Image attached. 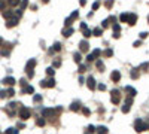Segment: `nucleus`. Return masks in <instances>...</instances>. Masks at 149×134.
<instances>
[{"mask_svg": "<svg viewBox=\"0 0 149 134\" xmlns=\"http://www.w3.org/2000/svg\"><path fill=\"white\" fill-rule=\"evenodd\" d=\"M6 95H7V97H14V95H15V91H14V88H9V89H6Z\"/></svg>", "mask_w": 149, "mask_h": 134, "instance_id": "obj_35", "label": "nucleus"}, {"mask_svg": "<svg viewBox=\"0 0 149 134\" xmlns=\"http://www.w3.org/2000/svg\"><path fill=\"white\" fill-rule=\"evenodd\" d=\"M110 79L113 80V82H119V79H121V73L118 70H113L112 71V75H110Z\"/></svg>", "mask_w": 149, "mask_h": 134, "instance_id": "obj_12", "label": "nucleus"}, {"mask_svg": "<svg viewBox=\"0 0 149 134\" xmlns=\"http://www.w3.org/2000/svg\"><path fill=\"white\" fill-rule=\"evenodd\" d=\"M42 2H43V3H48V2H49V0H42Z\"/></svg>", "mask_w": 149, "mask_h": 134, "instance_id": "obj_58", "label": "nucleus"}, {"mask_svg": "<svg viewBox=\"0 0 149 134\" xmlns=\"http://www.w3.org/2000/svg\"><path fill=\"white\" fill-rule=\"evenodd\" d=\"M134 130H136L137 133H142V131L148 130V125H146L142 119H137V121L134 122Z\"/></svg>", "mask_w": 149, "mask_h": 134, "instance_id": "obj_3", "label": "nucleus"}, {"mask_svg": "<svg viewBox=\"0 0 149 134\" xmlns=\"http://www.w3.org/2000/svg\"><path fill=\"white\" fill-rule=\"evenodd\" d=\"M18 115H20V118H21L22 121H27V119L30 118L31 112H30V109H28V107L21 106V107H20V112H18Z\"/></svg>", "mask_w": 149, "mask_h": 134, "instance_id": "obj_2", "label": "nucleus"}, {"mask_svg": "<svg viewBox=\"0 0 149 134\" xmlns=\"http://www.w3.org/2000/svg\"><path fill=\"white\" fill-rule=\"evenodd\" d=\"M104 5H106V7H107V9H110V7H112V5H113V0H107V2L104 3Z\"/></svg>", "mask_w": 149, "mask_h": 134, "instance_id": "obj_47", "label": "nucleus"}, {"mask_svg": "<svg viewBox=\"0 0 149 134\" xmlns=\"http://www.w3.org/2000/svg\"><path fill=\"white\" fill-rule=\"evenodd\" d=\"M91 34H92V31H91V30H88V28L84 30V36H85V37H91Z\"/></svg>", "mask_w": 149, "mask_h": 134, "instance_id": "obj_42", "label": "nucleus"}, {"mask_svg": "<svg viewBox=\"0 0 149 134\" xmlns=\"http://www.w3.org/2000/svg\"><path fill=\"white\" fill-rule=\"evenodd\" d=\"M81 30H82V31H84V30H86V24H85V22H82V24H81Z\"/></svg>", "mask_w": 149, "mask_h": 134, "instance_id": "obj_54", "label": "nucleus"}, {"mask_svg": "<svg viewBox=\"0 0 149 134\" xmlns=\"http://www.w3.org/2000/svg\"><path fill=\"white\" fill-rule=\"evenodd\" d=\"M119 36H121L119 33H113V37H115V39H119Z\"/></svg>", "mask_w": 149, "mask_h": 134, "instance_id": "obj_55", "label": "nucleus"}, {"mask_svg": "<svg viewBox=\"0 0 149 134\" xmlns=\"http://www.w3.org/2000/svg\"><path fill=\"white\" fill-rule=\"evenodd\" d=\"M73 60H75V63H78V64H79V63L82 61V55L79 52H75V55H73Z\"/></svg>", "mask_w": 149, "mask_h": 134, "instance_id": "obj_25", "label": "nucleus"}, {"mask_svg": "<svg viewBox=\"0 0 149 134\" xmlns=\"http://www.w3.org/2000/svg\"><path fill=\"white\" fill-rule=\"evenodd\" d=\"M46 75H48L49 78H52V76L55 75V69H54V67H48V69H46Z\"/></svg>", "mask_w": 149, "mask_h": 134, "instance_id": "obj_27", "label": "nucleus"}, {"mask_svg": "<svg viewBox=\"0 0 149 134\" xmlns=\"http://www.w3.org/2000/svg\"><path fill=\"white\" fill-rule=\"evenodd\" d=\"M86 5V0H81V6H85Z\"/></svg>", "mask_w": 149, "mask_h": 134, "instance_id": "obj_56", "label": "nucleus"}, {"mask_svg": "<svg viewBox=\"0 0 149 134\" xmlns=\"http://www.w3.org/2000/svg\"><path fill=\"white\" fill-rule=\"evenodd\" d=\"M20 85L25 88V86H27V80H25V79H21V80H20Z\"/></svg>", "mask_w": 149, "mask_h": 134, "instance_id": "obj_50", "label": "nucleus"}, {"mask_svg": "<svg viewBox=\"0 0 149 134\" xmlns=\"http://www.w3.org/2000/svg\"><path fill=\"white\" fill-rule=\"evenodd\" d=\"M130 76H131V79H139V76H140L139 69H133V70H131V73H130Z\"/></svg>", "mask_w": 149, "mask_h": 134, "instance_id": "obj_21", "label": "nucleus"}, {"mask_svg": "<svg viewBox=\"0 0 149 134\" xmlns=\"http://www.w3.org/2000/svg\"><path fill=\"white\" fill-rule=\"evenodd\" d=\"M22 92L24 94H34V88L31 85H27L25 88H22Z\"/></svg>", "mask_w": 149, "mask_h": 134, "instance_id": "obj_19", "label": "nucleus"}, {"mask_svg": "<svg viewBox=\"0 0 149 134\" xmlns=\"http://www.w3.org/2000/svg\"><path fill=\"white\" fill-rule=\"evenodd\" d=\"M3 16L6 18V20H11V18H14V16H15V14H14L12 11H7V12L5 11V12H3Z\"/></svg>", "mask_w": 149, "mask_h": 134, "instance_id": "obj_23", "label": "nucleus"}, {"mask_svg": "<svg viewBox=\"0 0 149 134\" xmlns=\"http://www.w3.org/2000/svg\"><path fill=\"white\" fill-rule=\"evenodd\" d=\"M148 130H149V124H148Z\"/></svg>", "mask_w": 149, "mask_h": 134, "instance_id": "obj_60", "label": "nucleus"}, {"mask_svg": "<svg viewBox=\"0 0 149 134\" xmlns=\"http://www.w3.org/2000/svg\"><path fill=\"white\" fill-rule=\"evenodd\" d=\"M55 115V109H49V107H46V109H42V116L43 118H51V116Z\"/></svg>", "mask_w": 149, "mask_h": 134, "instance_id": "obj_8", "label": "nucleus"}, {"mask_svg": "<svg viewBox=\"0 0 149 134\" xmlns=\"http://www.w3.org/2000/svg\"><path fill=\"white\" fill-rule=\"evenodd\" d=\"M148 67H149V63H143V64L140 66V70H148Z\"/></svg>", "mask_w": 149, "mask_h": 134, "instance_id": "obj_46", "label": "nucleus"}, {"mask_svg": "<svg viewBox=\"0 0 149 134\" xmlns=\"http://www.w3.org/2000/svg\"><path fill=\"white\" fill-rule=\"evenodd\" d=\"M88 46H90V45H88V42H86V40H82V42L79 43V48H81L82 52H86V51H88Z\"/></svg>", "mask_w": 149, "mask_h": 134, "instance_id": "obj_18", "label": "nucleus"}, {"mask_svg": "<svg viewBox=\"0 0 149 134\" xmlns=\"http://www.w3.org/2000/svg\"><path fill=\"white\" fill-rule=\"evenodd\" d=\"M112 28H113V33H119V31H121V25H119L118 22H115Z\"/></svg>", "mask_w": 149, "mask_h": 134, "instance_id": "obj_30", "label": "nucleus"}, {"mask_svg": "<svg viewBox=\"0 0 149 134\" xmlns=\"http://www.w3.org/2000/svg\"><path fill=\"white\" fill-rule=\"evenodd\" d=\"M5 134H18V130H15V128H7L5 131Z\"/></svg>", "mask_w": 149, "mask_h": 134, "instance_id": "obj_32", "label": "nucleus"}, {"mask_svg": "<svg viewBox=\"0 0 149 134\" xmlns=\"http://www.w3.org/2000/svg\"><path fill=\"white\" fill-rule=\"evenodd\" d=\"M121 100V92L118 91V89H112V92H110V101L113 104H118Z\"/></svg>", "mask_w": 149, "mask_h": 134, "instance_id": "obj_5", "label": "nucleus"}, {"mask_svg": "<svg viewBox=\"0 0 149 134\" xmlns=\"http://www.w3.org/2000/svg\"><path fill=\"white\" fill-rule=\"evenodd\" d=\"M11 49H12V45L11 43L5 45V48L0 49V55H2V57H7V55H9V52H11Z\"/></svg>", "mask_w": 149, "mask_h": 134, "instance_id": "obj_10", "label": "nucleus"}, {"mask_svg": "<svg viewBox=\"0 0 149 134\" xmlns=\"http://www.w3.org/2000/svg\"><path fill=\"white\" fill-rule=\"evenodd\" d=\"M148 22H149V15H148Z\"/></svg>", "mask_w": 149, "mask_h": 134, "instance_id": "obj_59", "label": "nucleus"}, {"mask_svg": "<svg viewBox=\"0 0 149 134\" xmlns=\"http://www.w3.org/2000/svg\"><path fill=\"white\" fill-rule=\"evenodd\" d=\"M79 109H82V104L79 101H73L72 104H70V110H73V112H78Z\"/></svg>", "mask_w": 149, "mask_h": 134, "instance_id": "obj_14", "label": "nucleus"}, {"mask_svg": "<svg viewBox=\"0 0 149 134\" xmlns=\"http://www.w3.org/2000/svg\"><path fill=\"white\" fill-rule=\"evenodd\" d=\"M36 67V60L34 58H31V60H28L27 61V64H25V71H27V76L31 79L33 76H34V71H33V69Z\"/></svg>", "mask_w": 149, "mask_h": 134, "instance_id": "obj_1", "label": "nucleus"}, {"mask_svg": "<svg viewBox=\"0 0 149 134\" xmlns=\"http://www.w3.org/2000/svg\"><path fill=\"white\" fill-rule=\"evenodd\" d=\"M148 37V33L146 31H142V33H140V39H146Z\"/></svg>", "mask_w": 149, "mask_h": 134, "instance_id": "obj_52", "label": "nucleus"}, {"mask_svg": "<svg viewBox=\"0 0 149 134\" xmlns=\"http://www.w3.org/2000/svg\"><path fill=\"white\" fill-rule=\"evenodd\" d=\"M54 51H55V52H58V51H61V43H60V42H55V43H54V46H52V49H51V52H54Z\"/></svg>", "mask_w": 149, "mask_h": 134, "instance_id": "obj_24", "label": "nucleus"}, {"mask_svg": "<svg viewBox=\"0 0 149 134\" xmlns=\"http://www.w3.org/2000/svg\"><path fill=\"white\" fill-rule=\"evenodd\" d=\"M119 21L121 22H127L128 21V14H121L119 15Z\"/></svg>", "mask_w": 149, "mask_h": 134, "instance_id": "obj_28", "label": "nucleus"}, {"mask_svg": "<svg viewBox=\"0 0 149 134\" xmlns=\"http://www.w3.org/2000/svg\"><path fill=\"white\" fill-rule=\"evenodd\" d=\"M40 86H42V88H54V86H55V79H54V78H48V79H45V80H42Z\"/></svg>", "mask_w": 149, "mask_h": 134, "instance_id": "obj_4", "label": "nucleus"}, {"mask_svg": "<svg viewBox=\"0 0 149 134\" xmlns=\"http://www.w3.org/2000/svg\"><path fill=\"white\" fill-rule=\"evenodd\" d=\"M84 71H86V66L79 64V73H84Z\"/></svg>", "mask_w": 149, "mask_h": 134, "instance_id": "obj_44", "label": "nucleus"}, {"mask_svg": "<svg viewBox=\"0 0 149 134\" xmlns=\"http://www.w3.org/2000/svg\"><path fill=\"white\" fill-rule=\"evenodd\" d=\"M109 22H110V21H109V18H107V20H104V21L101 22V27H103V30H104V28H107V27H109Z\"/></svg>", "mask_w": 149, "mask_h": 134, "instance_id": "obj_38", "label": "nucleus"}, {"mask_svg": "<svg viewBox=\"0 0 149 134\" xmlns=\"http://www.w3.org/2000/svg\"><path fill=\"white\" fill-rule=\"evenodd\" d=\"M2 82L5 84V85H9V86H12V85H15V79L12 78V76H7V78H5Z\"/></svg>", "mask_w": 149, "mask_h": 134, "instance_id": "obj_15", "label": "nucleus"}, {"mask_svg": "<svg viewBox=\"0 0 149 134\" xmlns=\"http://www.w3.org/2000/svg\"><path fill=\"white\" fill-rule=\"evenodd\" d=\"M95 66H97V69H99L100 71H103V69H104V64H103V61H101V60H97V63H95Z\"/></svg>", "mask_w": 149, "mask_h": 134, "instance_id": "obj_29", "label": "nucleus"}, {"mask_svg": "<svg viewBox=\"0 0 149 134\" xmlns=\"http://www.w3.org/2000/svg\"><path fill=\"white\" fill-rule=\"evenodd\" d=\"M45 124H46V121L43 118H37L36 119V125H37V127H45Z\"/></svg>", "mask_w": 149, "mask_h": 134, "instance_id": "obj_26", "label": "nucleus"}, {"mask_svg": "<svg viewBox=\"0 0 149 134\" xmlns=\"http://www.w3.org/2000/svg\"><path fill=\"white\" fill-rule=\"evenodd\" d=\"M97 88L100 89V91H104V89H106V85H104V84H99V85H97Z\"/></svg>", "mask_w": 149, "mask_h": 134, "instance_id": "obj_49", "label": "nucleus"}, {"mask_svg": "<svg viewBox=\"0 0 149 134\" xmlns=\"http://www.w3.org/2000/svg\"><path fill=\"white\" fill-rule=\"evenodd\" d=\"M92 34H94V36H101V34H103V30L100 28V27H99V28H94V30H92Z\"/></svg>", "mask_w": 149, "mask_h": 134, "instance_id": "obj_31", "label": "nucleus"}, {"mask_svg": "<svg viewBox=\"0 0 149 134\" xmlns=\"http://www.w3.org/2000/svg\"><path fill=\"white\" fill-rule=\"evenodd\" d=\"M33 100H34V103H39V101L42 100V95H40V94H36V95L33 97Z\"/></svg>", "mask_w": 149, "mask_h": 134, "instance_id": "obj_40", "label": "nucleus"}, {"mask_svg": "<svg viewBox=\"0 0 149 134\" xmlns=\"http://www.w3.org/2000/svg\"><path fill=\"white\" fill-rule=\"evenodd\" d=\"M103 55H104V57H112V55H113V51H112V49H106V51L103 52Z\"/></svg>", "mask_w": 149, "mask_h": 134, "instance_id": "obj_37", "label": "nucleus"}, {"mask_svg": "<svg viewBox=\"0 0 149 134\" xmlns=\"http://www.w3.org/2000/svg\"><path fill=\"white\" fill-rule=\"evenodd\" d=\"M61 66V60H54V63H52V67L54 69H58Z\"/></svg>", "mask_w": 149, "mask_h": 134, "instance_id": "obj_36", "label": "nucleus"}, {"mask_svg": "<svg viewBox=\"0 0 149 134\" xmlns=\"http://www.w3.org/2000/svg\"><path fill=\"white\" fill-rule=\"evenodd\" d=\"M78 16H79V11H75V12H73L72 15H70L69 18H66V21H64V25H66V27H72V22H73V21L76 20Z\"/></svg>", "mask_w": 149, "mask_h": 134, "instance_id": "obj_6", "label": "nucleus"}, {"mask_svg": "<svg viewBox=\"0 0 149 134\" xmlns=\"http://www.w3.org/2000/svg\"><path fill=\"white\" fill-rule=\"evenodd\" d=\"M81 110H82V113H84L85 116H88V115H90V109H88V107H82Z\"/></svg>", "mask_w": 149, "mask_h": 134, "instance_id": "obj_43", "label": "nucleus"}, {"mask_svg": "<svg viewBox=\"0 0 149 134\" xmlns=\"http://www.w3.org/2000/svg\"><path fill=\"white\" fill-rule=\"evenodd\" d=\"M5 7H6V2L5 0H0V11L5 12Z\"/></svg>", "mask_w": 149, "mask_h": 134, "instance_id": "obj_39", "label": "nucleus"}, {"mask_svg": "<svg viewBox=\"0 0 149 134\" xmlns=\"http://www.w3.org/2000/svg\"><path fill=\"white\" fill-rule=\"evenodd\" d=\"M86 133H88V134H92V133H95V127H92V125H90V127L86 128Z\"/></svg>", "mask_w": 149, "mask_h": 134, "instance_id": "obj_41", "label": "nucleus"}, {"mask_svg": "<svg viewBox=\"0 0 149 134\" xmlns=\"http://www.w3.org/2000/svg\"><path fill=\"white\" fill-rule=\"evenodd\" d=\"M94 60H95V58H94L92 54H88V55H86V61H90V63H91V61H94Z\"/></svg>", "mask_w": 149, "mask_h": 134, "instance_id": "obj_45", "label": "nucleus"}, {"mask_svg": "<svg viewBox=\"0 0 149 134\" xmlns=\"http://www.w3.org/2000/svg\"><path fill=\"white\" fill-rule=\"evenodd\" d=\"M140 45H142V42H140V40H137V42H134V45H133V46H134V48H139Z\"/></svg>", "mask_w": 149, "mask_h": 134, "instance_id": "obj_53", "label": "nucleus"}, {"mask_svg": "<svg viewBox=\"0 0 149 134\" xmlns=\"http://www.w3.org/2000/svg\"><path fill=\"white\" fill-rule=\"evenodd\" d=\"M136 21H137V15H136V14H128V21H127V22H128L130 25H134Z\"/></svg>", "mask_w": 149, "mask_h": 134, "instance_id": "obj_16", "label": "nucleus"}, {"mask_svg": "<svg viewBox=\"0 0 149 134\" xmlns=\"http://www.w3.org/2000/svg\"><path fill=\"white\" fill-rule=\"evenodd\" d=\"M125 92L128 94V97H134V95L137 94V91H136L133 86H130V85H127V86H125Z\"/></svg>", "mask_w": 149, "mask_h": 134, "instance_id": "obj_13", "label": "nucleus"}, {"mask_svg": "<svg viewBox=\"0 0 149 134\" xmlns=\"http://www.w3.org/2000/svg\"><path fill=\"white\" fill-rule=\"evenodd\" d=\"M20 2H21V0H6V3L9 5V6H12V7L18 6V5H20Z\"/></svg>", "mask_w": 149, "mask_h": 134, "instance_id": "obj_22", "label": "nucleus"}, {"mask_svg": "<svg viewBox=\"0 0 149 134\" xmlns=\"http://www.w3.org/2000/svg\"><path fill=\"white\" fill-rule=\"evenodd\" d=\"M99 7H100V2H95V3L92 5V9H94V11H97Z\"/></svg>", "mask_w": 149, "mask_h": 134, "instance_id": "obj_51", "label": "nucleus"}, {"mask_svg": "<svg viewBox=\"0 0 149 134\" xmlns=\"http://www.w3.org/2000/svg\"><path fill=\"white\" fill-rule=\"evenodd\" d=\"M131 104H133V97H128L125 100V104L122 106V113H128L131 109Z\"/></svg>", "mask_w": 149, "mask_h": 134, "instance_id": "obj_7", "label": "nucleus"}, {"mask_svg": "<svg viewBox=\"0 0 149 134\" xmlns=\"http://www.w3.org/2000/svg\"><path fill=\"white\" fill-rule=\"evenodd\" d=\"M95 133H97V134H107V128L103 127V125H100V127L95 128Z\"/></svg>", "mask_w": 149, "mask_h": 134, "instance_id": "obj_20", "label": "nucleus"}, {"mask_svg": "<svg viewBox=\"0 0 149 134\" xmlns=\"http://www.w3.org/2000/svg\"><path fill=\"white\" fill-rule=\"evenodd\" d=\"M91 54L94 55V58H99V57L101 55V51H100V49H94V51H92Z\"/></svg>", "mask_w": 149, "mask_h": 134, "instance_id": "obj_33", "label": "nucleus"}, {"mask_svg": "<svg viewBox=\"0 0 149 134\" xmlns=\"http://www.w3.org/2000/svg\"><path fill=\"white\" fill-rule=\"evenodd\" d=\"M18 21H20L18 16H14V18H11V20H6V27L7 28H12V27H15L16 24H18Z\"/></svg>", "mask_w": 149, "mask_h": 134, "instance_id": "obj_9", "label": "nucleus"}, {"mask_svg": "<svg viewBox=\"0 0 149 134\" xmlns=\"http://www.w3.org/2000/svg\"><path fill=\"white\" fill-rule=\"evenodd\" d=\"M86 86H88L91 91H92V89H95V86H97V84H95V79H94L92 76H90L88 79H86Z\"/></svg>", "mask_w": 149, "mask_h": 134, "instance_id": "obj_11", "label": "nucleus"}, {"mask_svg": "<svg viewBox=\"0 0 149 134\" xmlns=\"http://www.w3.org/2000/svg\"><path fill=\"white\" fill-rule=\"evenodd\" d=\"M7 95H6V89H2L0 91V98H6Z\"/></svg>", "mask_w": 149, "mask_h": 134, "instance_id": "obj_48", "label": "nucleus"}, {"mask_svg": "<svg viewBox=\"0 0 149 134\" xmlns=\"http://www.w3.org/2000/svg\"><path fill=\"white\" fill-rule=\"evenodd\" d=\"M0 46H3V39L0 37Z\"/></svg>", "mask_w": 149, "mask_h": 134, "instance_id": "obj_57", "label": "nucleus"}, {"mask_svg": "<svg viewBox=\"0 0 149 134\" xmlns=\"http://www.w3.org/2000/svg\"><path fill=\"white\" fill-rule=\"evenodd\" d=\"M27 5H28V0H22V2H21V7H20V11L22 12V11H24V9H25V7H27Z\"/></svg>", "mask_w": 149, "mask_h": 134, "instance_id": "obj_34", "label": "nucleus"}, {"mask_svg": "<svg viewBox=\"0 0 149 134\" xmlns=\"http://www.w3.org/2000/svg\"><path fill=\"white\" fill-rule=\"evenodd\" d=\"M72 34H73V28H72V27H66V28L63 30V36H64V37H70Z\"/></svg>", "mask_w": 149, "mask_h": 134, "instance_id": "obj_17", "label": "nucleus"}]
</instances>
